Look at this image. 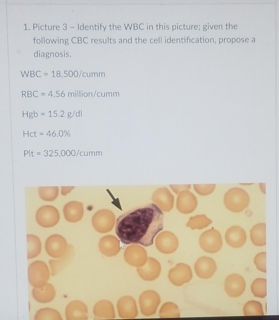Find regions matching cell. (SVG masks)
I'll use <instances>...</instances> for the list:
<instances>
[{
	"instance_id": "cell-44",
	"label": "cell",
	"mask_w": 279,
	"mask_h": 320,
	"mask_svg": "<svg viewBox=\"0 0 279 320\" xmlns=\"http://www.w3.org/2000/svg\"><path fill=\"white\" fill-rule=\"evenodd\" d=\"M41 114H45V113H41Z\"/></svg>"
},
{
	"instance_id": "cell-35",
	"label": "cell",
	"mask_w": 279,
	"mask_h": 320,
	"mask_svg": "<svg viewBox=\"0 0 279 320\" xmlns=\"http://www.w3.org/2000/svg\"></svg>"
},
{
	"instance_id": "cell-32",
	"label": "cell",
	"mask_w": 279,
	"mask_h": 320,
	"mask_svg": "<svg viewBox=\"0 0 279 320\" xmlns=\"http://www.w3.org/2000/svg\"><path fill=\"white\" fill-rule=\"evenodd\" d=\"M37 42L38 43H40V40L39 39H37Z\"/></svg>"
},
{
	"instance_id": "cell-40",
	"label": "cell",
	"mask_w": 279,
	"mask_h": 320,
	"mask_svg": "<svg viewBox=\"0 0 279 320\" xmlns=\"http://www.w3.org/2000/svg\"><path fill=\"white\" fill-rule=\"evenodd\" d=\"M25 27H26V29L25 30H26V24H25Z\"/></svg>"
},
{
	"instance_id": "cell-9",
	"label": "cell",
	"mask_w": 279,
	"mask_h": 320,
	"mask_svg": "<svg viewBox=\"0 0 279 320\" xmlns=\"http://www.w3.org/2000/svg\"><path fill=\"white\" fill-rule=\"evenodd\" d=\"M246 282L243 278L237 273L228 276L224 282V289L227 294L232 298L241 296L244 291Z\"/></svg>"
},
{
	"instance_id": "cell-25",
	"label": "cell",
	"mask_w": 279,
	"mask_h": 320,
	"mask_svg": "<svg viewBox=\"0 0 279 320\" xmlns=\"http://www.w3.org/2000/svg\"><path fill=\"white\" fill-rule=\"evenodd\" d=\"M243 311L245 316L264 315L262 304L255 300H251L247 302L243 307Z\"/></svg>"
},
{
	"instance_id": "cell-5",
	"label": "cell",
	"mask_w": 279,
	"mask_h": 320,
	"mask_svg": "<svg viewBox=\"0 0 279 320\" xmlns=\"http://www.w3.org/2000/svg\"><path fill=\"white\" fill-rule=\"evenodd\" d=\"M161 302L160 297L156 291L146 290L140 295L139 304L142 313L145 316L155 313Z\"/></svg>"
},
{
	"instance_id": "cell-7",
	"label": "cell",
	"mask_w": 279,
	"mask_h": 320,
	"mask_svg": "<svg viewBox=\"0 0 279 320\" xmlns=\"http://www.w3.org/2000/svg\"><path fill=\"white\" fill-rule=\"evenodd\" d=\"M45 247L47 254L54 258H60L67 253V242L62 236L58 234L49 236L46 241Z\"/></svg>"
},
{
	"instance_id": "cell-30",
	"label": "cell",
	"mask_w": 279,
	"mask_h": 320,
	"mask_svg": "<svg viewBox=\"0 0 279 320\" xmlns=\"http://www.w3.org/2000/svg\"><path fill=\"white\" fill-rule=\"evenodd\" d=\"M254 262L258 269L264 272H266V252L259 253L255 256Z\"/></svg>"
},
{
	"instance_id": "cell-18",
	"label": "cell",
	"mask_w": 279,
	"mask_h": 320,
	"mask_svg": "<svg viewBox=\"0 0 279 320\" xmlns=\"http://www.w3.org/2000/svg\"><path fill=\"white\" fill-rule=\"evenodd\" d=\"M34 298L39 302L46 303L52 301L56 295V291L53 286L47 283L44 286L34 287L32 290Z\"/></svg>"
},
{
	"instance_id": "cell-36",
	"label": "cell",
	"mask_w": 279,
	"mask_h": 320,
	"mask_svg": "<svg viewBox=\"0 0 279 320\" xmlns=\"http://www.w3.org/2000/svg\"><path fill=\"white\" fill-rule=\"evenodd\" d=\"M81 117H82V111H81Z\"/></svg>"
},
{
	"instance_id": "cell-4",
	"label": "cell",
	"mask_w": 279,
	"mask_h": 320,
	"mask_svg": "<svg viewBox=\"0 0 279 320\" xmlns=\"http://www.w3.org/2000/svg\"><path fill=\"white\" fill-rule=\"evenodd\" d=\"M199 243L205 251L210 253L218 252L221 248L222 242L220 232L217 230L211 229L205 231L200 235Z\"/></svg>"
},
{
	"instance_id": "cell-27",
	"label": "cell",
	"mask_w": 279,
	"mask_h": 320,
	"mask_svg": "<svg viewBox=\"0 0 279 320\" xmlns=\"http://www.w3.org/2000/svg\"><path fill=\"white\" fill-rule=\"evenodd\" d=\"M267 280L266 279L258 278L252 282L251 288L252 292L256 297L264 298L267 295Z\"/></svg>"
},
{
	"instance_id": "cell-1",
	"label": "cell",
	"mask_w": 279,
	"mask_h": 320,
	"mask_svg": "<svg viewBox=\"0 0 279 320\" xmlns=\"http://www.w3.org/2000/svg\"><path fill=\"white\" fill-rule=\"evenodd\" d=\"M164 214L151 203L132 209L119 216L115 227L117 235L125 244L152 245L154 238L163 228Z\"/></svg>"
},
{
	"instance_id": "cell-10",
	"label": "cell",
	"mask_w": 279,
	"mask_h": 320,
	"mask_svg": "<svg viewBox=\"0 0 279 320\" xmlns=\"http://www.w3.org/2000/svg\"><path fill=\"white\" fill-rule=\"evenodd\" d=\"M117 308L118 315L122 318H134L138 315L136 302L131 296H126L120 298L117 302Z\"/></svg>"
},
{
	"instance_id": "cell-38",
	"label": "cell",
	"mask_w": 279,
	"mask_h": 320,
	"mask_svg": "<svg viewBox=\"0 0 279 320\" xmlns=\"http://www.w3.org/2000/svg\"><path fill=\"white\" fill-rule=\"evenodd\" d=\"M96 91H95V94H94V96H95V93H96Z\"/></svg>"
},
{
	"instance_id": "cell-43",
	"label": "cell",
	"mask_w": 279,
	"mask_h": 320,
	"mask_svg": "<svg viewBox=\"0 0 279 320\" xmlns=\"http://www.w3.org/2000/svg\"><path fill=\"white\" fill-rule=\"evenodd\" d=\"M27 112H28L27 111ZM27 117H28V115H27Z\"/></svg>"
},
{
	"instance_id": "cell-31",
	"label": "cell",
	"mask_w": 279,
	"mask_h": 320,
	"mask_svg": "<svg viewBox=\"0 0 279 320\" xmlns=\"http://www.w3.org/2000/svg\"><path fill=\"white\" fill-rule=\"evenodd\" d=\"M171 187L175 193L178 194L182 190H189L191 187V184L172 185Z\"/></svg>"
},
{
	"instance_id": "cell-26",
	"label": "cell",
	"mask_w": 279,
	"mask_h": 320,
	"mask_svg": "<svg viewBox=\"0 0 279 320\" xmlns=\"http://www.w3.org/2000/svg\"><path fill=\"white\" fill-rule=\"evenodd\" d=\"M57 260L51 259L49 263L51 270V275H56L70 262L71 258L66 254Z\"/></svg>"
},
{
	"instance_id": "cell-21",
	"label": "cell",
	"mask_w": 279,
	"mask_h": 320,
	"mask_svg": "<svg viewBox=\"0 0 279 320\" xmlns=\"http://www.w3.org/2000/svg\"><path fill=\"white\" fill-rule=\"evenodd\" d=\"M27 258L31 259L36 257L40 253L41 244L39 238L33 234L27 235Z\"/></svg>"
},
{
	"instance_id": "cell-29",
	"label": "cell",
	"mask_w": 279,
	"mask_h": 320,
	"mask_svg": "<svg viewBox=\"0 0 279 320\" xmlns=\"http://www.w3.org/2000/svg\"><path fill=\"white\" fill-rule=\"evenodd\" d=\"M193 188L195 191L199 194L205 196L211 193L214 190L215 184H194Z\"/></svg>"
},
{
	"instance_id": "cell-14",
	"label": "cell",
	"mask_w": 279,
	"mask_h": 320,
	"mask_svg": "<svg viewBox=\"0 0 279 320\" xmlns=\"http://www.w3.org/2000/svg\"><path fill=\"white\" fill-rule=\"evenodd\" d=\"M88 311L86 305L82 301L76 300L70 302L65 309L67 320H84L88 318Z\"/></svg>"
},
{
	"instance_id": "cell-2",
	"label": "cell",
	"mask_w": 279,
	"mask_h": 320,
	"mask_svg": "<svg viewBox=\"0 0 279 320\" xmlns=\"http://www.w3.org/2000/svg\"><path fill=\"white\" fill-rule=\"evenodd\" d=\"M250 197L243 189L234 187L229 189L225 193L224 202L226 207L234 212L243 211L248 206Z\"/></svg>"
},
{
	"instance_id": "cell-12",
	"label": "cell",
	"mask_w": 279,
	"mask_h": 320,
	"mask_svg": "<svg viewBox=\"0 0 279 320\" xmlns=\"http://www.w3.org/2000/svg\"><path fill=\"white\" fill-rule=\"evenodd\" d=\"M217 268L216 264L212 258L202 256L199 258L194 265V269L197 275L202 279L211 278Z\"/></svg>"
},
{
	"instance_id": "cell-37",
	"label": "cell",
	"mask_w": 279,
	"mask_h": 320,
	"mask_svg": "<svg viewBox=\"0 0 279 320\" xmlns=\"http://www.w3.org/2000/svg\"><path fill=\"white\" fill-rule=\"evenodd\" d=\"M35 38H34V43H35Z\"/></svg>"
},
{
	"instance_id": "cell-45",
	"label": "cell",
	"mask_w": 279,
	"mask_h": 320,
	"mask_svg": "<svg viewBox=\"0 0 279 320\" xmlns=\"http://www.w3.org/2000/svg\"><path fill=\"white\" fill-rule=\"evenodd\" d=\"M41 94H45V93H42Z\"/></svg>"
},
{
	"instance_id": "cell-3",
	"label": "cell",
	"mask_w": 279,
	"mask_h": 320,
	"mask_svg": "<svg viewBox=\"0 0 279 320\" xmlns=\"http://www.w3.org/2000/svg\"><path fill=\"white\" fill-rule=\"evenodd\" d=\"M28 281L32 286L36 288L42 287L47 283L49 279L48 267L42 261H35L28 267Z\"/></svg>"
},
{
	"instance_id": "cell-39",
	"label": "cell",
	"mask_w": 279,
	"mask_h": 320,
	"mask_svg": "<svg viewBox=\"0 0 279 320\" xmlns=\"http://www.w3.org/2000/svg\"><path fill=\"white\" fill-rule=\"evenodd\" d=\"M44 38H45V37H44V43H45V40H44L45 39H44Z\"/></svg>"
},
{
	"instance_id": "cell-24",
	"label": "cell",
	"mask_w": 279,
	"mask_h": 320,
	"mask_svg": "<svg viewBox=\"0 0 279 320\" xmlns=\"http://www.w3.org/2000/svg\"><path fill=\"white\" fill-rule=\"evenodd\" d=\"M35 320H58L62 318L59 312L56 310L50 308H45L39 310L34 316Z\"/></svg>"
},
{
	"instance_id": "cell-15",
	"label": "cell",
	"mask_w": 279,
	"mask_h": 320,
	"mask_svg": "<svg viewBox=\"0 0 279 320\" xmlns=\"http://www.w3.org/2000/svg\"><path fill=\"white\" fill-rule=\"evenodd\" d=\"M226 241L231 247L237 248L245 244L247 239L246 233L242 227L233 226L229 228L225 234Z\"/></svg>"
},
{
	"instance_id": "cell-41",
	"label": "cell",
	"mask_w": 279,
	"mask_h": 320,
	"mask_svg": "<svg viewBox=\"0 0 279 320\" xmlns=\"http://www.w3.org/2000/svg\"><path fill=\"white\" fill-rule=\"evenodd\" d=\"M75 111H74V113H73V116H72V117H73V115H74V112H75Z\"/></svg>"
},
{
	"instance_id": "cell-17",
	"label": "cell",
	"mask_w": 279,
	"mask_h": 320,
	"mask_svg": "<svg viewBox=\"0 0 279 320\" xmlns=\"http://www.w3.org/2000/svg\"><path fill=\"white\" fill-rule=\"evenodd\" d=\"M93 313L96 319H113L115 317L113 304L106 300L99 301L96 303L93 307Z\"/></svg>"
},
{
	"instance_id": "cell-8",
	"label": "cell",
	"mask_w": 279,
	"mask_h": 320,
	"mask_svg": "<svg viewBox=\"0 0 279 320\" xmlns=\"http://www.w3.org/2000/svg\"><path fill=\"white\" fill-rule=\"evenodd\" d=\"M192 277L190 267L187 264L179 263L171 269L168 273V278L174 285L179 286L189 282Z\"/></svg>"
},
{
	"instance_id": "cell-16",
	"label": "cell",
	"mask_w": 279,
	"mask_h": 320,
	"mask_svg": "<svg viewBox=\"0 0 279 320\" xmlns=\"http://www.w3.org/2000/svg\"><path fill=\"white\" fill-rule=\"evenodd\" d=\"M124 257L128 264L137 268L144 265L147 259L145 251L139 247L127 248L125 252Z\"/></svg>"
},
{
	"instance_id": "cell-33",
	"label": "cell",
	"mask_w": 279,
	"mask_h": 320,
	"mask_svg": "<svg viewBox=\"0 0 279 320\" xmlns=\"http://www.w3.org/2000/svg\"><path fill=\"white\" fill-rule=\"evenodd\" d=\"M49 53L48 52H46V56H47V55H48V54H49Z\"/></svg>"
},
{
	"instance_id": "cell-23",
	"label": "cell",
	"mask_w": 279,
	"mask_h": 320,
	"mask_svg": "<svg viewBox=\"0 0 279 320\" xmlns=\"http://www.w3.org/2000/svg\"><path fill=\"white\" fill-rule=\"evenodd\" d=\"M160 318H178L180 312L177 306L172 302H167L161 307L159 313Z\"/></svg>"
},
{
	"instance_id": "cell-11",
	"label": "cell",
	"mask_w": 279,
	"mask_h": 320,
	"mask_svg": "<svg viewBox=\"0 0 279 320\" xmlns=\"http://www.w3.org/2000/svg\"><path fill=\"white\" fill-rule=\"evenodd\" d=\"M161 266L159 262L155 259L150 257L147 259L145 264L137 268L139 276L143 280L152 281L157 279L159 276Z\"/></svg>"
},
{
	"instance_id": "cell-13",
	"label": "cell",
	"mask_w": 279,
	"mask_h": 320,
	"mask_svg": "<svg viewBox=\"0 0 279 320\" xmlns=\"http://www.w3.org/2000/svg\"><path fill=\"white\" fill-rule=\"evenodd\" d=\"M197 201L195 196L188 190H184L179 193L177 199V208L181 212L188 214L196 208Z\"/></svg>"
},
{
	"instance_id": "cell-6",
	"label": "cell",
	"mask_w": 279,
	"mask_h": 320,
	"mask_svg": "<svg viewBox=\"0 0 279 320\" xmlns=\"http://www.w3.org/2000/svg\"><path fill=\"white\" fill-rule=\"evenodd\" d=\"M36 219L41 226L49 228L55 225L58 222L59 215L57 210L54 207L49 205L42 206L37 211Z\"/></svg>"
},
{
	"instance_id": "cell-28",
	"label": "cell",
	"mask_w": 279,
	"mask_h": 320,
	"mask_svg": "<svg viewBox=\"0 0 279 320\" xmlns=\"http://www.w3.org/2000/svg\"><path fill=\"white\" fill-rule=\"evenodd\" d=\"M39 194L43 200L52 201L57 198L58 192L56 189L48 187L41 188L39 190Z\"/></svg>"
},
{
	"instance_id": "cell-20",
	"label": "cell",
	"mask_w": 279,
	"mask_h": 320,
	"mask_svg": "<svg viewBox=\"0 0 279 320\" xmlns=\"http://www.w3.org/2000/svg\"><path fill=\"white\" fill-rule=\"evenodd\" d=\"M163 239L162 242H158L157 245V248L160 252L165 254H169L176 250L178 247V242L174 234L170 232L169 236Z\"/></svg>"
},
{
	"instance_id": "cell-22",
	"label": "cell",
	"mask_w": 279,
	"mask_h": 320,
	"mask_svg": "<svg viewBox=\"0 0 279 320\" xmlns=\"http://www.w3.org/2000/svg\"><path fill=\"white\" fill-rule=\"evenodd\" d=\"M212 222V221L205 215H200L191 217L186 226L192 229H200L207 227Z\"/></svg>"
},
{
	"instance_id": "cell-19",
	"label": "cell",
	"mask_w": 279,
	"mask_h": 320,
	"mask_svg": "<svg viewBox=\"0 0 279 320\" xmlns=\"http://www.w3.org/2000/svg\"><path fill=\"white\" fill-rule=\"evenodd\" d=\"M250 238L252 242L257 246L266 244V224L259 223L254 226L250 230Z\"/></svg>"
},
{
	"instance_id": "cell-34",
	"label": "cell",
	"mask_w": 279,
	"mask_h": 320,
	"mask_svg": "<svg viewBox=\"0 0 279 320\" xmlns=\"http://www.w3.org/2000/svg\"><path fill=\"white\" fill-rule=\"evenodd\" d=\"M46 58H49V56H47V57L46 56Z\"/></svg>"
},
{
	"instance_id": "cell-42",
	"label": "cell",
	"mask_w": 279,
	"mask_h": 320,
	"mask_svg": "<svg viewBox=\"0 0 279 320\" xmlns=\"http://www.w3.org/2000/svg\"><path fill=\"white\" fill-rule=\"evenodd\" d=\"M39 56L40 57V53H39Z\"/></svg>"
}]
</instances>
